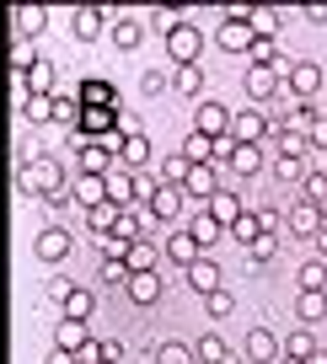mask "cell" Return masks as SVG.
Returning <instances> with one entry per match:
<instances>
[{"label":"cell","instance_id":"6da1fadb","mask_svg":"<svg viewBox=\"0 0 327 364\" xmlns=\"http://www.w3.org/2000/svg\"><path fill=\"white\" fill-rule=\"evenodd\" d=\"M22 193H38V198H54L59 188H65V171H59L54 156H27L22 161Z\"/></svg>","mask_w":327,"mask_h":364},{"label":"cell","instance_id":"7a4b0ae2","mask_svg":"<svg viewBox=\"0 0 327 364\" xmlns=\"http://www.w3.org/2000/svg\"><path fill=\"white\" fill-rule=\"evenodd\" d=\"M247 6H231L226 11V22H220V33H214V43L226 48V54H247L252 43H258V33H252V22H247Z\"/></svg>","mask_w":327,"mask_h":364},{"label":"cell","instance_id":"3957f363","mask_svg":"<svg viewBox=\"0 0 327 364\" xmlns=\"http://www.w3.org/2000/svg\"><path fill=\"white\" fill-rule=\"evenodd\" d=\"M199 54H204V33L193 22H177L167 33V59L172 65H199Z\"/></svg>","mask_w":327,"mask_h":364},{"label":"cell","instance_id":"277c9868","mask_svg":"<svg viewBox=\"0 0 327 364\" xmlns=\"http://www.w3.org/2000/svg\"><path fill=\"white\" fill-rule=\"evenodd\" d=\"M70 150L81 156V171H91V177H108V166H113V150L102 145V139H86L70 129Z\"/></svg>","mask_w":327,"mask_h":364},{"label":"cell","instance_id":"5b68a950","mask_svg":"<svg viewBox=\"0 0 327 364\" xmlns=\"http://www.w3.org/2000/svg\"><path fill=\"white\" fill-rule=\"evenodd\" d=\"M284 86H290L295 102H311L316 91H322V65H316V59H295L290 75H284Z\"/></svg>","mask_w":327,"mask_h":364},{"label":"cell","instance_id":"8992f818","mask_svg":"<svg viewBox=\"0 0 327 364\" xmlns=\"http://www.w3.org/2000/svg\"><path fill=\"white\" fill-rule=\"evenodd\" d=\"M76 134H86V139H113V134H118V107H81Z\"/></svg>","mask_w":327,"mask_h":364},{"label":"cell","instance_id":"52a82bcc","mask_svg":"<svg viewBox=\"0 0 327 364\" xmlns=\"http://www.w3.org/2000/svg\"><path fill=\"white\" fill-rule=\"evenodd\" d=\"M231 139H237V145H263V139H269V113H258V107L231 113Z\"/></svg>","mask_w":327,"mask_h":364},{"label":"cell","instance_id":"ba28073f","mask_svg":"<svg viewBox=\"0 0 327 364\" xmlns=\"http://www.w3.org/2000/svg\"><path fill=\"white\" fill-rule=\"evenodd\" d=\"M193 134H204V139H226V134H231V107L199 102V113H193Z\"/></svg>","mask_w":327,"mask_h":364},{"label":"cell","instance_id":"9c48e42d","mask_svg":"<svg viewBox=\"0 0 327 364\" xmlns=\"http://www.w3.org/2000/svg\"><path fill=\"white\" fill-rule=\"evenodd\" d=\"M182 204H188V193H182V188H156V193H150V220H161V225H177V215H182Z\"/></svg>","mask_w":327,"mask_h":364},{"label":"cell","instance_id":"30bf717a","mask_svg":"<svg viewBox=\"0 0 327 364\" xmlns=\"http://www.w3.org/2000/svg\"><path fill=\"white\" fill-rule=\"evenodd\" d=\"M284 225H290V236H306V241H311L316 230L327 225V215H322L316 204H306V198H295V204H290V215H284Z\"/></svg>","mask_w":327,"mask_h":364},{"label":"cell","instance_id":"8fae6325","mask_svg":"<svg viewBox=\"0 0 327 364\" xmlns=\"http://www.w3.org/2000/svg\"><path fill=\"white\" fill-rule=\"evenodd\" d=\"M70 247H76V236H70L65 225H48V230H38V241H33V252L43 262H65L70 257Z\"/></svg>","mask_w":327,"mask_h":364},{"label":"cell","instance_id":"7c38bea8","mask_svg":"<svg viewBox=\"0 0 327 364\" xmlns=\"http://www.w3.org/2000/svg\"><path fill=\"white\" fill-rule=\"evenodd\" d=\"M182 193L209 204V198L220 193V166H188V177H182Z\"/></svg>","mask_w":327,"mask_h":364},{"label":"cell","instance_id":"4fadbf2b","mask_svg":"<svg viewBox=\"0 0 327 364\" xmlns=\"http://www.w3.org/2000/svg\"><path fill=\"white\" fill-rule=\"evenodd\" d=\"M86 343H91V327H86V321H65V316L54 321V348H59V353H70V359H76Z\"/></svg>","mask_w":327,"mask_h":364},{"label":"cell","instance_id":"5bb4252c","mask_svg":"<svg viewBox=\"0 0 327 364\" xmlns=\"http://www.w3.org/2000/svg\"><path fill=\"white\" fill-rule=\"evenodd\" d=\"M76 102L81 107H118V91H113V80L86 75V80H81V91H76Z\"/></svg>","mask_w":327,"mask_h":364},{"label":"cell","instance_id":"9a60e30c","mask_svg":"<svg viewBox=\"0 0 327 364\" xmlns=\"http://www.w3.org/2000/svg\"><path fill=\"white\" fill-rule=\"evenodd\" d=\"M247 364H279V338H274L269 327L247 332Z\"/></svg>","mask_w":327,"mask_h":364},{"label":"cell","instance_id":"2e32d148","mask_svg":"<svg viewBox=\"0 0 327 364\" xmlns=\"http://www.w3.org/2000/svg\"><path fill=\"white\" fill-rule=\"evenodd\" d=\"M161 252H167V257L177 262V268H188V262H199V257H204V252H199V241H193L188 230H177V225H172V236L161 241Z\"/></svg>","mask_w":327,"mask_h":364},{"label":"cell","instance_id":"e0dca14e","mask_svg":"<svg viewBox=\"0 0 327 364\" xmlns=\"http://www.w3.org/2000/svg\"><path fill=\"white\" fill-rule=\"evenodd\" d=\"M226 166L237 171V177H258V171L269 166V150H263V145H237V150H231V161H226Z\"/></svg>","mask_w":327,"mask_h":364},{"label":"cell","instance_id":"ac0fdd59","mask_svg":"<svg viewBox=\"0 0 327 364\" xmlns=\"http://www.w3.org/2000/svg\"><path fill=\"white\" fill-rule=\"evenodd\" d=\"M316 113H322V107H311V102H295L290 113L279 118V134H295V139H311V124H316Z\"/></svg>","mask_w":327,"mask_h":364},{"label":"cell","instance_id":"d6986e66","mask_svg":"<svg viewBox=\"0 0 327 364\" xmlns=\"http://www.w3.org/2000/svg\"><path fill=\"white\" fill-rule=\"evenodd\" d=\"M70 193H76L81 209H97L102 198H108V177H91V171H81V177L70 182Z\"/></svg>","mask_w":327,"mask_h":364},{"label":"cell","instance_id":"ffe728a7","mask_svg":"<svg viewBox=\"0 0 327 364\" xmlns=\"http://www.w3.org/2000/svg\"><path fill=\"white\" fill-rule=\"evenodd\" d=\"M129 300H135V306H156V300H161V273L156 268H150V273H129Z\"/></svg>","mask_w":327,"mask_h":364},{"label":"cell","instance_id":"44dd1931","mask_svg":"<svg viewBox=\"0 0 327 364\" xmlns=\"http://www.w3.org/2000/svg\"><path fill=\"white\" fill-rule=\"evenodd\" d=\"M242 86H247V97H252V102H269V97H274V91L284 86V80L274 75V70H258V65H247V75H242Z\"/></svg>","mask_w":327,"mask_h":364},{"label":"cell","instance_id":"7402d4cb","mask_svg":"<svg viewBox=\"0 0 327 364\" xmlns=\"http://www.w3.org/2000/svg\"><path fill=\"white\" fill-rule=\"evenodd\" d=\"M102 16H108V11H97V6H81V11L70 16V33H76V43H97V38H102Z\"/></svg>","mask_w":327,"mask_h":364},{"label":"cell","instance_id":"603a6c76","mask_svg":"<svg viewBox=\"0 0 327 364\" xmlns=\"http://www.w3.org/2000/svg\"><path fill=\"white\" fill-rule=\"evenodd\" d=\"M91 311H97V295H91L86 284H76L65 300H59V316H65V321H86Z\"/></svg>","mask_w":327,"mask_h":364},{"label":"cell","instance_id":"cb8c5ba5","mask_svg":"<svg viewBox=\"0 0 327 364\" xmlns=\"http://www.w3.org/2000/svg\"><path fill=\"white\" fill-rule=\"evenodd\" d=\"M22 86H27V97H54V65H48V59H33Z\"/></svg>","mask_w":327,"mask_h":364},{"label":"cell","instance_id":"d4e9b609","mask_svg":"<svg viewBox=\"0 0 327 364\" xmlns=\"http://www.w3.org/2000/svg\"><path fill=\"white\" fill-rule=\"evenodd\" d=\"M188 284L199 289V295H214V289H220V268H214L209 252H204L199 262H188Z\"/></svg>","mask_w":327,"mask_h":364},{"label":"cell","instance_id":"484cf974","mask_svg":"<svg viewBox=\"0 0 327 364\" xmlns=\"http://www.w3.org/2000/svg\"><path fill=\"white\" fill-rule=\"evenodd\" d=\"M242 209H247V204H242V198L237 193H226V188H220V193H214L209 198V204H204V215H214V220H220V225H237V215H242Z\"/></svg>","mask_w":327,"mask_h":364},{"label":"cell","instance_id":"4316f807","mask_svg":"<svg viewBox=\"0 0 327 364\" xmlns=\"http://www.w3.org/2000/svg\"><path fill=\"white\" fill-rule=\"evenodd\" d=\"M118 161H124V171H140V166L150 161V139H145V134L118 139Z\"/></svg>","mask_w":327,"mask_h":364},{"label":"cell","instance_id":"83f0119b","mask_svg":"<svg viewBox=\"0 0 327 364\" xmlns=\"http://www.w3.org/2000/svg\"><path fill=\"white\" fill-rule=\"evenodd\" d=\"M274 177L279 182H306V171H311V156H279V150H274Z\"/></svg>","mask_w":327,"mask_h":364},{"label":"cell","instance_id":"f1b7e54d","mask_svg":"<svg viewBox=\"0 0 327 364\" xmlns=\"http://www.w3.org/2000/svg\"><path fill=\"white\" fill-rule=\"evenodd\" d=\"M279 353H284V359H301V364H311V353H316V338H311V327H295L290 338L279 343Z\"/></svg>","mask_w":327,"mask_h":364},{"label":"cell","instance_id":"f546056e","mask_svg":"<svg viewBox=\"0 0 327 364\" xmlns=\"http://www.w3.org/2000/svg\"><path fill=\"white\" fill-rule=\"evenodd\" d=\"M108 33H113V43L124 48V54H129V48H140V43H145V22H135V16H118V22L108 27Z\"/></svg>","mask_w":327,"mask_h":364},{"label":"cell","instance_id":"4dcf8cb0","mask_svg":"<svg viewBox=\"0 0 327 364\" xmlns=\"http://www.w3.org/2000/svg\"><path fill=\"white\" fill-rule=\"evenodd\" d=\"M193 359H199V364H231V348H226V338L204 332V338L193 343Z\"/></svg>","mask_w":327,"mask_h":364},{"label":"cell","instance_id":"1f68e13d","mask_svg":"<svg viewBox=\"0 0 327 364\" xmlns=\"http://www.w3.org/2000/svg\"><path fill=\"white\" fill-rule=\"evenodd\" d=\"M172 91L199 97V91H204V65H172Z\"/></svg>","mask_w":327,"mask_h":364},{"label":"cell","instance_id":"d6a6232c","mask_svg":"<svg viewBox=\"0 0 327 364\" xmlns=\"http://www.w3.org/2000/svg\"><path fill=\"white\" fill-rule=\"evenodd\" d=\"M108 204H118V209H135L140 204V198H135V171H129V177L108 171Z\"/></svg>","mask_w":327,"mask_h":364},{"label":"cell","instance_id":"836d02e7","mask_svg":"<svg viewBox=\"0 0 327 364\" xmlns=\"http://www.w3.org/2000/svg\"><path fill=\"white\" fill-rule=\"evenodd\" d=\"M124 268H129V273H150V268H156V247H150L145 236H140V241H129V252H124Z\"/></svg>","mask_w":327,"mask_h":364},{"label":"cell","instance_id":"e575fe53","mask_svg":"<svg viewBox=\"0 0 327 364\" xmlns=\"http://www.w3.org/2000/svg\"><path fill=\"white\" fill-rule=\"evenodd\" d=\"M16 33H22V38H38V33H43V27H48V11H43V6H16Z\"/></svg>","mask_w":327,"mask_h":364},{"label":"cell","instance_id":"d590c367","mask_svg":"<svg viewBox=\"0 0 327 364\" xmlns=\"http://www.w3.org/2000/svg\"><path fill=\"white\" fill-rule=\"evenodd\" d=\"M188 236L199 241V252H209L214 241L226 236V225H220V220H214V215H199V220H193V225H188Z\"/></svg>","mask_w":327,"mask_h":364},{"label":"cell","instance_id":"8d00e7d4","mask_svg":"<svg viewBox=\"0 0 327 364\" xmlns=\"http://www.w3.org/2000/svg\"><path fill=\"white\" fill-rule=\"evenodd\" d=\"M301 289H311V295H327V262L322 257H311V262H301Z\"/></svg>","mask_w":327,"mask_h":364},{"label":"cell","instance_id":"74e56055","mask_svg":"<svg viewBox=\"0 0 327 364\" xmlns=\"http://www.w3.org/2000/svg\"><path fill=\"white\" fill-rule=\"evenodd\" d=\"M295 316H301V327L322 321V316H327V295H311V289H301V300H295Z\"/></svg>","mask_w":327,"mask_h":364},{"label":"cell","instance_id":"f35d334b","mask_svg":"<svg viewBox=\"0 0 327 364\" xmlns=\"http://www.w3.org/2000/svg\"><path fill=\"white\" fill-rule=\"evenodd\" d=\"M118 215H124V209H118V204H108V198H102L97 209H86V225L97 230V236H108V230H113V220H118Z\"/></svg>","mask_w":327,"mask_h":364},{"label":"cell","instance_id":"ab89813d","mask_svg":"<svg viewBox=\"0 0 327 364\" xmlns=\"http://www.w3.org/2000/svg\"><path fill=\"white\" fill-rule=\"evenodd\" d=\"M301 198H306V204H316V209H327V171H306Z\"/></svg>","mask_w":327,"mask_h":364},{"label":"cell","instance_id":"60d3db41","mask_svg":"<svg viewBox=\"0 0 327 364\" xmlns=\"http://www.w3.org/2000/svg\"><path fill=\"white\" fill-rule=\"evenodd\" d=\"M226 236H237V241H242V247H252V241H258V236H263V230H258V215H252V209H242V215H237V225H231V230H226Z\"/></svg>","mask_w":327,"mask_h":364},{"label":"cell","instance_id":"b9f144b4","mask_svg":"<svg viewBox=\"0 0 327 364\" xmlns=\"http://www.w3.org/2000/svg\"><path fill=\"white\" fill-rule=\"evenodd\" d=\"M247 54H252V65H258V70H274V65H279V43H274V38H258V43H252L247 48Z\"/></svg>","mask_w":327,"mask_h":364},{"label":"cell","instance_id":"7bdbcfd3","mask_svg":"<svg viewBox=\"0 0 327 364\" xmlns=\"http://www.w3.org/2000/svg\"><path fill=\"white\" fill-rule=\"evenodd\" d=\"M274 252H279V241H274V236H258V241L247 247V268H263V262H274Z\"/></svg>","mask_w":327,"mask_h":364},{"label":"cell","instance_id":"ee69618b","mask_svg":"<svg viewBox=\"0 0 327 364\" xmlns=\"http://www.w3.org/2000/svg\"><path fill=\"white\" fill-rule=\"evenodd\" d=\"M156 364H199V359H193L188 343H161V348H156Z\"/></svg>","mask_w":327,"mask_h":364},{"label":"cell","instance_id":"f6af8a7d","mask_svg":"<svg viewBox=\"0 0 327 364\" xmlns=\"http://www.w3.org/2000/svg\"><path fill=\"white\" fill-rule=\"evenodd\" d=\"M182 177H188V161H182V156L161 161V188H182Z\"/></svg>","mask_w":327,"mask_h":364},{"label":"cell","instance_id":"bcb514c9","mask_svg":"<svg viewBox=\"0 0 327 364\" xmlns=\"http://www.w3.org/2000/svg\"><path fill=\"white\" fill-rule=\"evenodd\" d=\"M204 306H209V316H231V311H237V295H231V289L220 284L214 295H204Z\"/></svg>","mask_w":327,"mask_h":364},{"label":"cell","instance_id":"7dc6e473","mask_svg":"<svg viewBox=\"0 0 327 364\" xmlns=\"http://www.w3.org/2000/svg\"><path fill=\"white\" fill-rule=\"evenodd\" d=\"M108 236H118V241H140V215H129V209H124V215L113 220V230H108Z\"/></svg>","mask_w":327,"mask_h":364},{"label":"cell","instance_id":"c3c4849f","mask_svg":"<svg viewBox=\"0 0 327 364\" xmlns=\"http://www.w3.org/2000/svg\"><path fill=\"white\" fill-rule=\"evenodd\" d=\"M167 86H172V75H167V70H145V75H140V91H145V97H161Z\"/></svg>","mask_w":327,"mask_h":364},{"label":"cell","instance_id":"681fc988","mask_svg":"<svg viewBox=\"0 0 327 364\" xmlns=\"http://www.w3.org/2000/svg\"><path fill=\"white\" fill-rule=\"evenodd\" d=\"M247 22H252V33H258V38H274V33H279V11H252Z\"/></svg>","mask_w":327,"mask_h":364},{"label":"cell","instance_id":"f907efd6","mask_svg":"<svg viewBox=\"0 0 327 364\" xmlns=\"http://www.w3.org/2000/svg\"><path fill=\"white\" fill-rule=\"evenodd\" d=\"M76 118H81V102H76V97H54V124H70V129H76Z\"/></svg>","mask_w":327,"mask_h":364},{"label":"cell","instance_id":"816d5d0a","mask_svg":"<svg viewBox=\"0 0 327 364\" xmlns=\"http://www.w3.org/2000/svg\"><path fill=\"white\" fill-rule=\"evenodd\" d=\"M27 118H33V124H48V118H54V97H27Z\"/></svg>","mask_w":327,"mask_h":364},{"label":"cell","instance_id":"f5cc1de1","mask_svg":"<svg viewBox=\"0 0 327 364\" xmlns=\"http://www.w3.org/2000/svg\"><path fill=\"white\" fill-rule=\"evenodd\" d=\"M252 215H258V230H263V236H274V230H279V225H284V215H279V209H274V204H263V209H252Z\"/></svg>","mask_w":327,"mask_h":364},{"label":"cell","instance_id":"db71d44e","mask_svg":"<svg viewBox=\"0 0 327 364\" xmlns=\"http://www.w3.org/2000/svg\"><path fill=\"white\" fill-rule=\"evenodd\" d=\"M102 279L124 289V284H129V268H124V262H118V257H102Z\"/></svg>","mask_w":327,"mask_h":364},{"label":"cell","instance_id":"11a10c76","mask_svg":"<svg viewBox=\"0 0 327 364\" xmlns=\"http://www.w3.org/2000/svg\"><path fill=\"white\" fill-rule=\"evenodd\" d=\"M129 134H145V124H140V113H124V107H118V139H129Z\"/></svg>","mask_w":327,"mask_h":364},{"label":"cell","instance_id":"9f6ffc18","mask_svg":"<svg viewBox=\"0 0 327 364\" xmlns=\"http://www.w3.org/2000/svg\"><path fill=\"white\" fill-rule=\"evenodd\" d=\"M311 150H327V113H316L311 124Z\"/></svg>","mask_w":327,"mask_h":364},{"label":"cell","instance_id":"6f0895ef","mask_svg":"<svg viewBox=\"0 0 327 364\" xmlns=\"http://www.w3.org/2000/svg\"><path fill=\"white\" fill-rule=\"evenodd\" d=\"M102 364H124V343H118V338L102 343Z\"/></svg>","mask_w":327,"mask_h":364},{"label":"cell","instance_id":"680465c9","mask_svg":"<svg viewBox=\"0 0 327 364\" xmlns=\"http://www.w3.org/2000/svg\"><path fill=\"white\" fill-rule=\"evenodd\" d=\"M76 364H102V343H97V338H91V343H86V348H81V353H76Z\"/></svg>","mask_w":327,"mask_h":364},{"label":"cell","instance_id":"91938a15","mask_svg":"<svg viewBox=\"0 0 327 364\" xmlns=\"http://www.w3.org/2000/svg\"><path fill=\"white\" fill-rule=\"evenodd\" d=\"M43 289H48V295H54V300H65V295H70V289H76V284H70V279H48Z\"/></svg>","mask_w":327,"mask_h":364},{"label":"cell","instance_id":"94428289","mask_svg":"<svg viewBox=\"0 0 327 364\" xmlns=\"http://www.w3.org/2000/svg\"><path fill=\"white\" fill-rule=\"evenodd\" d=\"M301 16H306V22H316V27H322V22H327V6H306Z\"/></svg>","mask_w":327,"mask_h":364},{"label":"cell","instance_id":"6125c7cd","mask_svg":"<svg viewBox=\"0 0 327 364\" xmlns=\"http://www.w3.org/2000/svg\"><path fill=\"white\" fill-rule=\"evenodd\" d=\"M311 247H316V257L327 262V225H322V230H316V236H311Z\"/></svg>","mask_w":327,"mask_h":364},{"label":"cell","instance_id":"be15d7a7","mask_svg":"<svg viewBox=\"0 0 327 364\" xmlns=\"http://www.w3.org/2000/svg\"><path fill=\"white\" fill-rule=\"evenodd\" d=\"M48 364H76V359H70V353H59V348H54V359H48Z\"/></svg>","mask_w":327,"mask_h":364},{"label":"cell","instance_id":"e7e4bbea","mask_svg":"<svg viewBox=\"0 0 327 364\" xmlns=\"http://www.w3.org/2000/svg\"><path fill=\"white\" fill-rule=\"evenodd\" d=\"M279 364H301V359H284V353H279Z\"/></svg>","mask_w":327,"mask_h":364},{"label":"cell","instance_id":"03108f58","mask_svg":"<svg viewBox=\"0 0 327 364\" xmlns=\"http://www.w3.org/2000/svg\"><path fill=\"white\" fill-rule=\"evenodd\" d=\"M231 364H237V359H231ZM242 364H247V359H242Z\"/></svg>","mask_w":327,"mask_h":364}]
</instances>
